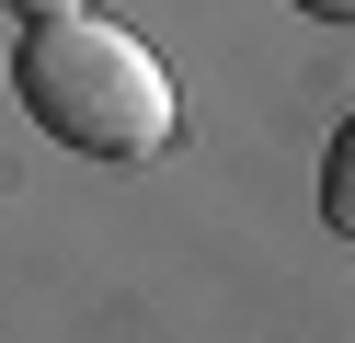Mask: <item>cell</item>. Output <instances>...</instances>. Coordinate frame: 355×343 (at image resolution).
<instances>
[{
  "mask_svg": "<svg viewBox=\"0 0 355 343\" xmlns=\"http://www.w3.org/2000/svg\"><path fill=\"white\" fill-rule=\"evenodd\" d=\"M298 12H321V23H355V0H298Z\"/></svg>",
  "mask_w": 355,
  "mask_h": 343,
  "instance_id": "4",
  "label": "cell"
},
{
  "mask_svg": "<svg viewBox=\"0 0 355 343\" xmlns=\"http://www.w3.org/2000/svg\"><path fill=\"white\" fill-rule=\"evenodd\" d=\"M12 12H24V23H35V12H92V0H12Z\"/></svg>",
  "mask_w": 355,
  "mask_h": 343,
  "instance_id": "3",
  "label": "cell"
},
{
  "mask_svg": "<svg viewBox=\"0 0 355 343\" xmlns=\"http://www.w3.org/2000/svg\"><path fill=\"white\" fill-rule=\"evenodd\" d=\"M321 218L355 229V114H344V137H332V160H321Z\"/></svg>",
  "mask_w": 355,
  "mask_h": 343,
  "instance_id": "2",
  "label": "cell"
},
{
  "mask_svg": "<svg viewBox=\"0 0 355 343\" xmlns=\"http://www.w3.org/2000/svg\"><path fill=\"white\" fill-rule=\"evenodd\" d=\"M12 91L46 137H69L92 160H149L172 137V69L126 23H92V12H35L12 46Z\"/></svg>",
  "mask_w": 355,
  "mask_h": 343,
  "instance_id": "1",
  "label": "cell"
}]
</instances>
